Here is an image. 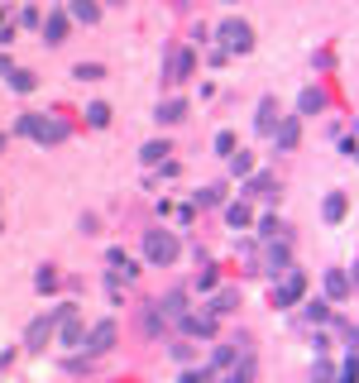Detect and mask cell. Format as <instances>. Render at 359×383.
I'll list each match as a JSON object with an SVG mask.
<instances>
[{"label": "cell", "instance_id": "obj_1", "mask_svg": "<svg viewBox=\"0 0 359 383\" xmlns=\"http://www.w3.org/2000/svg\"><path fill=\"white\" fill-rule=\"evenodd\" d=\"M67 311H77V307H72V302H62V307H53V311H48V316H39V321H34V326H29V335H25V345H29V350H43V345H48V340H53L57 321H62V316H67Z\"/></svg>", "mask_w": 359, "mask_h": 383}, {"label": "cell", "instance_id": "obj_2", "mask_svg": "<svg viewBox=\"0 0 359 383\" xmlns=\"http://www.w3.org/2000/svg\"><path fill=\"white\" fill-rule=\"evenodd\" d=\"M144 254H149V264H172L177 259V240H172V230H149L144 235Z\"/></svg>", "mask_w": 359, "mask_h": 383}, {"label": "cell", "instance_id": "obj_3", "mask_svg": "<svg viewBox=\"0 0 359 383\" xmlns=\"http://www.w3.org/2000/svg\"><path fill=\"white\" fill-rule=\"evenodd\" d=\"M216 34H221L225 53H249V48H254V29H249L245 20H225Z\"/></svg>", "mask_w": 359, "mask_h": 383}, {"label": "cell", "instance_id": "obj_4", "mask_svg": "<svg viewBox=\"0 0 359 383\" xmlns=\"http://www.w3.org/2000/svg\"><path fill=\"white\" fill-rule=\"evenodd\" d=\"M29 135L39 139V144H62V139H67V125H62V120H39V115H34V120H29Z\"/></svg>", "mask_w": 359, "mask_h": 383}, {"label": "cell", "instance_id": "obj_5", "mask_svg": "<svg viewBox=\"0 0 359 383\" xmlns=\"http://www.w3.org/2000/svg\"><path fill=\"white\" fill-rule=\"evenodd\" d=\"M82 340H86V350H91V355H106V350L115 345V321H96L91 335H82Z\"/></svg>", "mask_w": 359, "mask_h": 383}, {"label": "cell", "instance_id": "obj_6", "mask_svg": "<svg viewBox=\"0 0 359 383\" xmlns=\"http://www.w3.org/2000/svg\"><path fill=\"white\" fill-rule=\"evenodd\" d=\"M187 72H192V53H187V48H172V53H168V82L177 86V82H187Z\"/></svg>", "mask_w": 359, "mask_h": 383}, {"label": "cell", "instance_id": "obj_7", "mask_svg": "<svg viewBox=\"0 0 359 383\" xmlns=\"http://www.w3.org/2000/svg\"><path fill=\"white\" fill-rule=\"evenodd\" d=\"M43 39H48V43H67V15H62V10H48V20H43Z\"/></svg>", "mask_w": 359, "mask_h": 383}, {"label": "cell", "instance_id": "obj_8", "mask_svg": "<svg viewBox=\"0 0 359 383\" xmlns=\"http://www.w3.org/2000/svg\"><path fill=\"white\" fill-rule=\"evenodd\" d=\"M297 297H302V274H297V269H287V283L273 293V302H278V307H292Z\"/></svg>", "mask_w": 359, "mask_h": 383}, {"label": "cell", "instance_id": "obj_9", "mask_svg": "<svg viewBox=\"0 0 359 383\" xmlns=\"http://www.w3.org/2000/svg\"><path fill=\"white\" fill-rule=\"evenodd\" d=\"M177 321H182L187 335H216V316H211V311H201V316H187V311H182Z\"/></svg>", "mask_w": 359, "mask_h": 383}, {"label": "cell", "instance_id": "obj_10", "mask_svg": "<svg viewBox=\"0 0 359 383\" xmlns=\"http://www.w3.org/2000/svg\"><path fill=\"white\" fill-rule=\"evenodd\" d=\"M297 110H302V115H321V110H326V91H321V86H306Z\"/></svg>", "mask_w": 359, "mask_h": 383}, {"label": "cell", "instance_id": "obj_11", "mask_svg": "<svg viewBox=\"0 0 359 383\" xmlns=\"http://www.w3.org/2000/svg\"><path fill=\"white\" fill-rule=\"evenodd\" d=\"M297 135H302V125H297V115H287V120H283V125L273 130L278 149H292V144H297Z\"/></svg>", "mask_w": 359, "mask_h": 383}, {"label": "cell", "instance_id": "obj_12", "mask_svg": "<svg viewBox=\"0 0 359 383\" xmlns=\"http://www.w3.org/2000/svg\"><path fill=\"white\" fill-rule=\"evenodd\" d=\"M259 130H264V135H273V130H278V101H273V96L259 101Z\"/></svg>", "mask_w": 359, "mask_h": 383}, {"label": "cell", "instance_id": "obj_13", "mask_svg": "<svg viewBox=\"0 0 359 383\" xmlns=\"http://www.w3.org/2000/svg\"><path fill=\"white\" fill-rule=\"evenodd\" d=\"M245 192H254V196H278V177L273 173H254Z\"/></svg>", "mask_w": 359, "mask_h": 383}, {"label": "cell", "instance_id": "obj_14", "mask_svg": "<svg viewBox=\"0 0 359 383\" xmlns=\"http://www.w3.org/2000/svg\"><path fill=\"white\" fill-rule=\"evenodd\" d=\"M182 311H187V293H168V297L158 302V316H172V321H177Z\"/></svg>", "mask_w": 359, "mask_h": 383}, {"label": "cell", "instance_id": "obj_15", "mask_svg": "<svg viewBox=\"0 0 359 383\" xmlns=\"http://www.w3.org/2000/svg\"><path fill=\"white\" fill-rule=\"evenodd\" d=\"M182 115H187V101H182V96H172V101L158 106V120H163V125H177Z\"/></svg>", "mask_w": 359, "mask_h": 383}, {"label": "cell", "instance_id": "obj_16", "mask_svg": "<svg viewBox=\"0 0 359 383\" xmlns=\"http://www.w3.org/2000/svg\"><path fill=\"white\" fill-rule=\"evenodd\" d=\"M225 220H230L235 230H245L249 220H254V211H249V201H230V206H225Z\"/></svg>", "mask_w": 359, "mask_h": 383}, {"label": "cell", "instance_id": "obj_17", "mask_svg": "<svg viewBox=\"0 0 359 383\" xmlns=\"http://www.w3.org/2000/svg\"><path fill=\"white\" fill-rule=\"evenodd\" d=\"M326 293H331L335 302H345L350 297V278L340 274V269H331V274H326Z\"/></svg>", "mask_w": 359, "mask_h": 383}, {"label": "cell", "instance_id": "obj_18", "mask_svg": "<svg viewBox=\"0 0 359 383\" xmlns=\"http://www.w3.org/2000/svg\"><path fill=\"white\" fill-rule=\"evenodd\" d=\"M72 77H82V82H101V77H106V67H101V62H77V67H72Z\"/></svg>", "mask_w": 359, "mask_h": 383}, {"label": "cell", "instance_id": "obj_19", "mask_svg": "<svg viewBox=\"0 0 359 383\" xmlns=\"http://www.w3.org/2000/svg\"><path fill=\"white\" fill-rule=\"evenodd\" d=\"M340 216H345V192H331V196H326V220L335 225Z\"/></svg>", "mask_w": 359, "mask_h": 383}, {"label": "cell", "instance_id": "obj_20", "mask_svg": "<svg viewBox=\"0 0 359 383\" xmlns=\"http://www.w3.org/2000/svg\"><path fill=\"white\" fill-rule=\"evenodd\" d=\"M86 120H91L96 130H106V125H111V106H106V101H96V106L86 110Z\"/></svg>", "mask_w": 359, "mask_h": 383}, {"label": "cell", "instance_id": "obj_21", "mask_svg": "<svg viewBox=\"0 0 359 383\" xmlns=\"http://www.w3.org/2000/svg\"><path fill=\"white\" fill-rule=\"evenodd\" d=\"M72 15H77L82 25H96V15H101V10H96L91 0H72Z\"/></svg>", "mask_w": 359, "mask_h": 383}, {"label": "cell", "instance_id": "obj_22", "mask_svg": "<svg viewBox=\"0 0 359 383\" xmlns=\"http://www.w3.org/2000/svg\"><path fill=\"white\" fill-rule=\"evenodd\" d=\"M225 311H235V293H230V288H225L221 297L211 302V316H225Z\"/></svg>", "mask_w": 359, "mask_h": 383}, {"label": "cell", "instance_id": "obj_23", "mask_svg": "<svg viewBox=\"0 0 359 383\" xmlns=\"http://www.w3.org/2000/svg\"><path fill=\"white\" fill-rule=\"evenodd\" d=\"M5 82L15 86V91H34V86H39V82H34V72H10Z\"/></svg>", "mask_w": 359, "mask_h": 383}, {"label": "cell", "instance_id": "obj_24", "mask_svg": "<svg viewBox=\"0 0 359 383\" xmlns=\"http://www.w3.org/2000/svg\"><path fill=\"white\" fill-rule=\"evenodd\" d=\"M302 316H306V321H326V316H331V307H326V302H306Z\"/></svg>", "mask_w": 359, "mask_h": 383}, {"label": "cell", "instance_id": "obj_25", "mask_svg": "<svg viewBox=\"0 0 359 383\" xmlns=\"http://www.w3.org/2000/svg\"><path fill=\"white\" fill-rule=\"evenodd\" d=\"M163 154H168V144H158V139L144 144V163H163Z\"/></svg>", "mask_w": 359, "mask_h": 383}, {"label": "cell", "instance_id": "obj_26", "mask_svg": "<svg viewBox=\"0 0 359 383\" xmlns=\"http://www.w3.org/2000/svg\"><path fill=\"white\" fill-rule=\"evenodd\" d=\"M230 168H235L240 177H249V173H254V159H249V154H230Z\"/></svg>", "mask_w": 359, "mask_h": 383}, {"label": "cell", "instance_id": "obj_27", "mask_svg": "<svg viewBox=\"0 0 359 383\" xmlns=\"http://www.w3.org/2000/svg\"><path fill=\"white\" fill-rule=\"evenodd\" d=\"M182 383H216V369H187Z\"/></svg>", "mask_w": 359, "mask_h": 383}, {"label": "cell", "instance_id": "obj_28", "mask_svg": "<svg viewBox=\"0 0 359 383\" xmlns=\"http://www.w3.org/2000/svg\"><path fill=\"white\" fill-rule=\"evenodd\" d=\"M335 383H359V355H350V364L340 369V379Z\"/></svg>", "mask_w": 359, "mask_h": 383}, {"label": "cell", "instance_id": "obj_29", "mask_svg": "<svg viewBox=\"0 0 359 383\" xmlns=\"http://www.w3.org/2000/svg\"><path fill=\"white\" fill-rule=\"evenodd\" d=\"M278 230H283V225H278V216H259V235H264V240H273Z\"/></svg>", "mask_w": 359, "mask_h": 383}, {"label": "cell", "instance_id": "obj_30", "mask_svg": "<svg viewBox=\"0 0 359 383\" xmlns=\"http://www.w3.org/2000/svg\"><path fill=\"white\" fill-rule=\"evenodd\" d=\"M196 206H221V187H206V192H196Z\"/></svg>", "mask_w": 359, "mask_h": 383}, {"label": "cell", "instance_id": "obj_31", "mask_svg": "<svg viewBox=\"0 0 359 383\" xmlns=\"http://www.w3.org/2000/svg\"><path fill=\"white\" fill-rule=\"evenodd\" d=\"M57 288V274L53 269H39V293H53Z\"/></svg>", "mask_w": 359, "mask_h": 383}, {"label": "cell", "instance_id": "obj_32", "mask_svg": "<svg viewBox=\"0 0 359 383\" xmlns=\"http://www.w3.org/2000/svg\"><path fill=\"white\" fill-rule=\"evenodd\" d=\"M15 39V25H10V10H0V43H10Z\"/></svg>", "mask_w": 359, "mask_h": 383}, {"label": "cell", "instance_id": "obj_33", "mask_svg": "<svg viewBox=\"0 0 359 383\" xmlns=\"http://www.w3.org/2000/svg\"><path fill=\"white\" fill-rule=\"evenodd\" d=\"M196 288H201V293H211V288H216V274H211V269H201V274H196Z\"/></svg>", "mask_w": 359, "mask_h": 383}, {"label": "cell", "instance_id": "obj_34", "mask_svg": "<svg viewBox=\"0 0 359 383\" xmlns=\"http://www.w3.org/2000/svg\"><path fill=\"white\" fill-rule=\"evenodd\" d=\"M311 379H316V383H331V379H335V374H331V364H326V359H321V364H316V369H311Z\"/></svg>", "mask_w": 359, "mask_h": 383}, {"label": "cell", "instance_id": "obj_35", "mask_svg": "<svg viewBox=\"0 0 359 383\" xmlns=\"http://www.w3.org/2000/svg\"><path fill=\"white\" fill-rule=\"evenodd\" d=\"M216 154H235V135H216Z\"/></svg>", "mask_w": 359, "mask_h": 383}, {"label": "cell", "instance_id": "obj_36", "mask_svg": "<svg viewBox=\"0 0 359 383\" xmlns=\"http://www.w3.org/2000/svg\"><path fill=\"white\" fill-rule=\"evenodd\" d=\"M172 359H182V364H187V359H192V345H187V340H177V345H172Z\"/></svg>", "mask_w": 359, "mask_h": 383}, {"label": "cell", "instance_id": "obj_37", "mask_svg": "<svg viewBox=\"0 0 359 383\" xmlns=\"http://www.w3.org/2000/svg\"><path fill=\"white\" fill-rule=\"evenodd\" d=\"M355 283H359V264H355Z\"/></svg>", "mask_w": 359, "mask_h": 383}, {"label": "cell", "instance_id": "obj_38", "mask_svg": "<svg viewBox=\"0 0 359 383\" xmlns=\"http://www.w3.org/2000/svg\"><path fill=\"white\" fill-rule=\"evenodd\" d=\"M221 5H235V0H221Z\"/></svg>", "mask_w": 359, "mask_h": 383}, {"label": "cell", "instance_id": "obj_39", "mask_svg": "<svg viewBox=\"0 0 359 383\" xmlns=\"http://www.w3.org/2000/svg\"><path fill=\"white\" fill-rule=\"evenodd\" d=\"M0 149H5V135H0Z\"/></svg>", "mask_w": 359, "mask_h": 383}]
</instances>
